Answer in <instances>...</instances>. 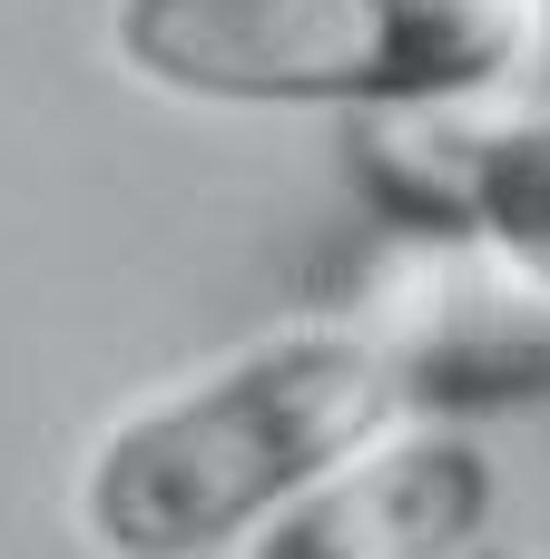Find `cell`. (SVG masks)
Wrapping results in <instances>:
<instances>
[{"instance_id":"6da1fadb","label":"cell","mask_w":550,"mask_h":559,"mask_svg":"<svg viewBox=\"0 0 550 559\" xmlns=\"http://www.w3.org/2000/svg\"><path fill=\"white\" fill-rule=\"evenodd\" d=\"M403 413L394 344L374 324H285L236 344L226 364L128 403L79 481L69 511L98 559H207L236 550L276 501H295L325 462Z\"/></svg>"},{"instance_id":"277c9868","label":"cell","mask_w":550,"mask_h":559,"mask_svg":"<svg viewBox=\"0 0 550 559\" xmlns=\"http://www.w3.org/2000/svg\"><path fill=\"white\" fill-rule=\"evenodd\" d=\"M472 559H512V550H472Z\"/></svg>"},{"instance_id":"7a4b0ae2","label":"cell","mask_w":550,"mask_h":559,"mask_svg":"<svg viewBox=\"0 0 550 559\" xmlns=\"http://www.w3.org/2000/svg\"><path fill=\"white\" fill-rule=\"evenodd\" d=\"M550 0H118V59L207 108H433L502 79Z\"/></svg>"},{"instance_id":"5b68a950","label":"cell","mask_w":550,"mask_h":559,"mask_svg":"<svg viewBox=\"0 0 550 559\" xmlns=\"http://www.w3.org/2000/svg\"><path fill=\"white\" fill-rule=\"evenodd\" d=\"M541 265H550V255H541Z\"/></svg>"},{"instance_id":"3957f363","label":"cell","mask_w":550,"mask_h":559,"mask_svg":"<svg viewBox=\"0 0 550 559\" xmlns=\"http://www.w3.org/2000/svg\"><path fill=\"white\" fill-rule=\"evenodd\" d=\"M492 531V452L443 423H384L276 501L236 559H472Z\"/></svg>"}]
</instances>
